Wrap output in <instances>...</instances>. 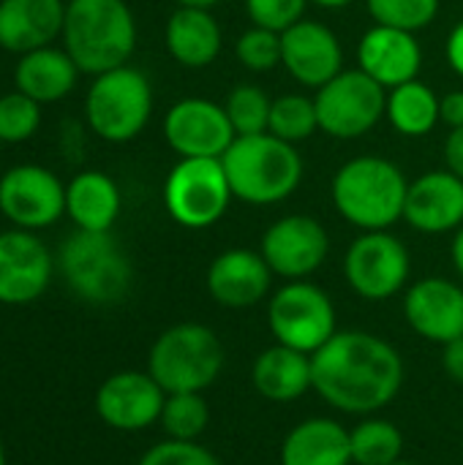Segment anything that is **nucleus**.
<instances>
[{"mask_svg": "<svg viewBox=\"0 0 463 465\" xmlns=\"http://www.w3.org/2000/svg\"><path fill=\"white\" fill-rule=\"evenodd\" d=\"M267 131L273 136L289 142V144H297V142L314 136L319 131V117H317L314 98L300 95V93H287V95L273 98Z\"/></svg>", "mask_w": 463, "mask_h": 465, "instance_id": "obj_30", "label": "nucleus"}, {"mask_svg": "<svg viewBox=\"0 0 463 465\" xmlns=\"http://www.w3.org/2000/svg\"><path fill=\"white\" fill-rule=\"evenodd\" d=\"M158 422L169 439L196 441L210 422V409L202 392H175V395H166Z\"/></svg>", "mask_w": 463, "mask_h": 465, "instance_id": "obj_31", "label": "nucleus"}, {"mask_svg": "<svg viewBox=\"0 0 463 465\" xmlns=\"http://www.w3.org/2000/svg\"><path fill=\"white\" fill-rule=\"evenodd\" d=\"M0 465H5V452H3V441H0Z\"/></svg>", "mask_w": 463, "mask_h": 465, "instance_id": "obj_45", "label": "nucleus"}, {"mask_svg": "<svg viewBox=\"0 0 463 465\" xmlns=\"http://www.w3.org/2000/svg\"><path fill=\"white\" fill-rule=\"evenodd\" d=\"M314 5H319V8H330V11H338V8H347L352 0H311Z\"/></svg>", "mask_w": 463, "mask_h": 465, "instance_id": "obj_44", "label": "nucleus"}, {"mask_svg": "<svg viewBox=\"0 0 463 465\" xmlns=\"http://www.w3.org/2000/svg\"><path fill=\"white\" fill-rule=\"evenodd\" d=\"M153 114V87L134 65L104 71L85 98V117L96 136L112 144L136 139Z\"/></svg>", "mask_w": 463, "mask_h": 465, "instance_id": "obj_6", "label": "nucleus"}, {"mask_svg": "<svg viewBox=\"0 0 463 465\" xmlns=\"http://www.w3.org/2000/svg\"><path fill=\"white\" fill-rule=\"evenodd\" d=\"M235 199L267 207L289 199L303 180V158L295 144L270 131L237 136L221 155Z\"/></svg>", "mask_w": 463, "mask_h": 465, "instance_id": "obj_4", "label": "nucleus"}, {"mask_svg": "<svg viewBox=\"0 0 463 465\" xmlns=\"http://www.w3.org/2000/svg\"><path fill=\"white\" fill-rule=\"evenodd\" d=\"M267 324L276 343L303 354H317L338 332L333 300L308 281H287L270 297Z\"/></svg>", "mask_w": 463, "mask_h": 465, "instance_id": "obj_9", "label": "nucleus"}, {"mask_svg": "<svg viewBox=\"0 0 463 465\" xmlns=\"http://www.w3.org/2000/svg\"><path fill=\"white\" fill-rule=\"evenodd\" d=\"M319 131L333 139H360L385 117L388 90L360 68L341 71L314 95Z\"/></svg>", "mask_w": 463, "mask_h": 465, "instance_id": "obj_10", "label": "nucleus"}, {"mask_svg": "<svg viewBox=\"0 0 463 465\" xmlns=\"http://www.w3.org/2000/svg\"><path fill=\"white\" fill-rule=\"evenodd\" d=\"M308 3L311 0H246V14L257 27L284 33L306 19Z\"/></svg>", "mask_w": 463, "mask_h": 465, "instance_id": "obj_36", "label": "nucleus"}, {"mask_svg": "<svg viewBox=\"0 0 463 465\" xmlns=\"http://www.w3.org/2000/svg\"><path fill=\"white\" fill-rule=\"evenodd\" d=\"M254 390L270 403H292L314 390L311 373V354L295 351L289 346L276 343L273 349L262 351L251 368Z\"/></svg>", "mask_w": 463, "mask_h": 465, "instance_id": "obj_26", "label": "nucleus"}, {"mask_svg": "<svg viewBox=\"0 0 463 465\" xmlns=\"http://www.w3.org/2000/svg\"><path fill=\"white\" fill-rule=\"evenodd\" d=\"M235 57L240 65H246L254 74H267L281 65L284 60V46H281V33L267 30V27H248L237 44H235Z\"/></svg>", "mask_w": 463, "mask_h": 465, "instance_id": "obj_35", "label": "nucleus"}, {"mask_svg": "<svg viewBox=\"0 0 463 465\" xmlns=\"http://www.w3.org/2000/svg\"><path fill=\"white\" fill-rule=\"evenodd\" d=\"M166 403V392L150 373L139 371H123L109 376L98 395H96V411L98 417L123 433H136L150 428L161 420Z\"/></svg>", "mask_w": 463, "mask_h": 465, "instance_id": "obj_16", "label": "nucleus"}, {"mask_svg": "<svg viewBox=\"0 0 463 465\" xmlns=\"http://www.w3.org/2000/svg\"><path fill=\"white\" fill-rule=\"evenodd\" d=\"M281 465H352L349 430L330 417L295 425L281 444Z\"/></svg>", "mask_w": 463, "mask_h": 465, "instance_id": "obj_24", "label": "nucleus"}, {"mask_svg": "<svg viewBox=\"0 0 463 465\" xmlns=\"http://www.w3.org/2000/svg\"><path fill=\"white\" fill-rule=\"evenodd\" d=\"M314 390L344 414H374L396 401L404 384L401 354L379 335L336 332L311 354Z\"/></svg>", "mask_w": 463, "mask_h": 465, "instance_id": "obj_1", "label": "nucleus"}, {"mask_svg": "<svg viewBox=\"0 0 463 465\" xmlns=\"http://www.w3.org/2000/svg\"><path fill=\"white\" fill-rule=\"evenodd\" d=\"M404 172L379 155L349 158L330 183V196L338 215L360 232H388L404 218L407 202Z\"/></svg>", "mask_w": 463, "mask_h": 465, "instance_id": "obj_3", "label": "nucleus"}, {"mask_svg": "<svg viewBox=\"0 0 463 465\" xmlns=\"http://www.w3.org/2000/svg\"><path fill=\"white\" fill-rule=\"evenodd\" d=\"M226 117L235 128V136H254L265 134L270 125L273 98L257 84H237L224 101Z\"/></svg>", "mask_w": 463, "mask_h": 465, "instance_id": "obj_32", "label": "nucleus"}, {"mask_svg": "<svg viewBox=\"0 0 463 465\" xmlns=\"http://www.w3.org/2000/svg\"><path fill=\"white\" fill-rule=\"evenodd\" d=\"M407 324L428 343L463 338V289L448 278H423L404 294Z\"/></svg>", "mask_w": 463, "mask_h": 465, "instance_id": "obj_18", "label": "nucleus"}, {"mask_svg": "<svg viewBox=\"0 0 463 465\" xmlns=\"http://www.w3.org/2000/svg\"><path fill=\"white\" fill-rule=\"evenodd\" d=\"M393 465H415V463H404V460H398V463H393Z\"/></svg>", "mask_w": 463, "mask_h": 465, "instance_id": "obj_46", "label": "nucleus"}, {"mask_svg": "<svg viewBox=\"0 0 463 465\" xmlns=\"http://www.w3.org/2000/svg\"><path fill=\"white\" fill-rule=\"evenodd\" d=\"M273 270L259 251L229 248L210 262L207 292L224 308H251L270 292Z\"/></svg>", "mask_w": 463, "mask_h": 465, "instance_id": "obj_21", "label": "nucleus"}, {"mask_svg": "<svg viewBox=\"0 0 463 465\" xmlns=\"http://www.w3.org/2000/svg\"><path fill=\"white\" fill-rule=\"evenodd\" d=\"M224 0H177V5H191V8H216V5H221Z\"/></svg>", "mask_w": 463, "mask_h": 465, "instance_id": "obj_43", "label": "nucleus"}, {"mask_svg": "<svg viewBox=\"0 0 463 465\" xmlns=\"http://www.w3.org/2000/svg\"><path fill=\"white\" fill-rule=\"evenodd\" d=\"M445 169L463 180V128H450L445 139Z\"/></svg>", "mask_w": 463, "mask_h": 465, "instance_id": "obj_38", "label": "nucleus"}, {"mask_svg": "<svg viewBox=\"0 0 463 465\" xmlns=\"http://www.w3.org/2000/svg\"><path fill=\"white\" fill-rule=\"evenodd\" d=\"M281 65L303 87L319 90L344 71V46L338 35L322 22L300 19L297 25L281 33Z\"/></svg>", "mask_w": 463, "mask_h": 465, "instance_id": "obj_17", "label": "nucleus"}, {"mask_svg": "<svg viewBox=\"0 0 463 465\" xmlns=\"http://www.w3.org/2000/svg\"><path fill=\"white\" fill-rule=\"evenodd\" d=\"M235 193L221 158H180L164 183V207L183 229L216 226Z\"/></svg>", "mask_w": 463, "mask_h": 465, "instance_id": "obj_8", "label": "nucleus"}, {"mask_svg": "<svg viewBox=\"0 0 463 465\" xmlns=\"http://www.w3.org/2000/svg\"><path fill=\"white\" fill-rule=\"evenodd\" d=\"M439 117L450 128H463V90H453L439 98Z\"/></svg>", "mask_w": 463, "mask_h": 465, "instance_id": "obj_39", "label": "nucleus"}, {"mask_svg": "<svg viewBox=\"0 0 463 465\" xmlns=\"http://www.w3.org/2000/svg\"><path fill=\"white\" fill-rule=\"evenodd\" d=\"M63 49L82 74L128 65L136 49V22L126 0H68Z\"/></svg>", "mask_w": 463, "mask_h": 465, "instance_id": "obj_2", "label": "nucleus"}, {"mask_svg": "<svg viewBox=\"0 0 463 465\" xmlns=\"http://www.w3.org/2000/svg\"><path fill=\"white\" fill-rule=\"evenodd\" d=\"M164 139L180 158H221L237 136L221 104L183 98L164 117Z\"/></svg>", "mask_w": 463, "mask_h": 465, "instance_id": "obj_14", "label": "nucleus"}, {"mask_svg": "<svg viewBox=\"0 0 463 465\" xmlns=\"http://www.w3.org/2000/svg\"><path fill=\"white\" fill-rule=\"evenodd\" d=\"M366 5L374 16V25L407 33L426 30L439 14V0H366Z\"/></svg>", "mask_w": 463, "mask_h": 465, "instance_id": "obj_33", "label": "nucleus"}, {"mask_svg": "<svg viewBox=\"0 0 463 465\" xmlns=\"http://www.w3.org/2000/svg\"><path fill=\"white\" fill-rule=\"evenodd\" d=\"M423 65V49L415 33L374 25L363 33L357 44V68L379 82L385 90H393L404 82L418 79Z\"/></svg>", "mask_w": 463, "mask_h": 465, "instance_id": "obj_20", "label": "nucleus"}, {"mask_svg": "<svg viewBox=\"0 0 463 465\" xmlns=\"http://www.w3.org/2000/svg\"><path fill=\"white\" fill-rule=\"evenodd\" d=\"M55 259L49 248L27 229L0 234V302L27 305L38 300L52 281Z\"/></svg>", "mask_w": 463, "mask_h": 465, "instance_id": "obj_15", "label": "nucleus"}, {"mask_svg": "<svg viewBox=\"0 0 463 465\" xmlns=\"http://www.w3.org/2000/svg\"><path fill=\"white\" fill-rule=\"evenodd\" d=\"M450 256H453V267H456V272L463 278V226L456 232V237H453Z\"/></svg>", "mask_w": 463, "mask_h": 465, "instance_id": "obj_42", "label": "nucleus"}, {"mask_svg": "<svg viewBox=\"0 0 463 465\" xmlns=\"http://www.w3.org/2000/svg\"><path fill=\"white\" fill-rule=\"evenodd\" d=\"M41 125V104L14 90L0 95V142L19 144L35 136Z\"/></svg>", "mask_w": 463, "mask_h": 465, "instance_id": "obj_34", "label": "nucleus"}, {"mask_svg": "<svg viewBox=\"0 0 463 465\" xmlns=\"http://www.w3.org/2000/svg\"><path fill=\"white\" fill-rule=\"evenodd\" d=\"M0 213L16 229H46L65 213V185L35 163H19L0 177Z\"/></svg>", "mask_w": 463, "mask_h": 465, "instance_id": "obj_12", "label": "nucleus"}, {"mask_svg": "<svg viewBox=\"0 0 463 465\" xmlns=\"http://www.w3.org/2000/svg\"><path fill=\"white\" fill-rule=\"evenodd\" d=\"M224 371V346L205 324H175L161 332L147 357V373L166 395L205 392Z\"/></svg>", "mask_w": 463, "mask_h": 465, "instance_id": "obj_5", "label": "nucleus"}, {"mask_svg": "<svg viewBox=\"0 0 463 465\" xmlns=\"http://www.w3.org/2000/svg\"><path fill=\"white\" fill-rule=\"evenodd\" d=\"M259 253L265 256L273 275L287 281H306L325 264L330 253V237L317 218L287 215L265 229Z\"/></svg>", "mask_w": 463, "mask_h": 465, "instance_id": "obj_13", "label": "nucleus"}, {"mask_svg": "<svg viewBox=\"0 0 463 465\" xmlns=\"http://www.w3.org/2000/svg\"><path fill=\"white\" fill-rule=\"evenodd\" d=\"M57 264L68 289L96 305L123 300L131 286V262L109 232L76 229L63 242Z\"/></svg>", "mask_w": 463, "mask_h": 465, "instance_id": "obj_7", "label": "nucleus"}, {"mask_svg": "<svg viewBox=\"0 0 463 465\" xmlns=\"http://www.w3.org/2000/svg\"><path fill=\"white\" fill-rule=\"evenodd\" d=\"M120 188L104 172H79L65 185V213L82 232H109L120 215Z\"/></svg>", "mask_w": 463, "mask_h": 465, "instance_id": "obj_27", "label": "nucleus"}, {"mask_svg": "<svg viewBox=\"0 0 463 465\" xmlns=\"http://www.w3.org/2000/svg\"><path fill=\"white\" fill-rule=\"evenodd\" d=\"M349 447L355 465H393L401 460L404 436L393 422L371 417L349 430Z\"/></svg>", "mask_w": 463, "mask_h": 465, "instance_id": "obj_29", "label": "nucleus"}, {"mask_svg": "<svg viewBox=\"0 0 463 465\" xmlns=\"http://www.w3.org/2000/svg\"><path fill=\"white\" fill-rule=\"evenodd\" d=\"M169 57L183 68H207L221 54V27L207 8L177 5L164 27Z\"/></svg>", "mask_w": 463, "mask_h": 465, "instance_id": "obj_23", "label": "nucleus"}, {"mask_svg": "<svg viewBox=\"0 0 463 465\" xmlns=\"http://www.w3.org/2000/svg\"><path fill=\"white\" fill-rule=\"evenodd\" d=\"M412 272L407 245L390 232H363L344 256V278L352 292L371 302L396 297Z\"/></svg>", "mask_w": 463, "mask_h": 465, "instance_id": "obj_11", "label": "nucleus"}, {"mask_svg": "<svg viewBox=\"0 0 463 465\" xmlns=\"http://www.w3.org/2000/svg\"><path fill=\"white\" fill-rule=\"evenodd\" d=\"M385 117L390 120V125L409 139H420L428 136L439 117V95L420 79L404 82L393 90H388V106H385Z\"/></svg>", "mask_w": 463, "mask_h": 465, "instance_id": "obj_28", "label": "nucleus"}, {"mask_svg": "<svg viewBox=\"0 0 463 465\" xmlns=\"http://www.w3.org/2000/svg\"><path fill=\"white\" fill-rule=\"evenodd\" d=\"M139 465H221L218 458L199 447L196 441H175L166 439L161 444H156L150 452H145V458Z\"/></svg>", "mask_w": 463, "mask_h": 465, "instance_id": "obj_37", "label": "nucleus"}, {"mask_svg": "<svg viewBox=\"0 0 463 465\" xmlns=\"http://www.w3.org/2000/svg\"><path fill=\"white\" fill-rule=\"evenodd\" d=\"M79 74L82 71L65 49L41 46L19 54V63L14 65V84L38 104H55L76 87Z\"/></svg>", "mask_w": 463, "mask_h": 465, "instance_id": "obj_25", "label": "nucleus"}, {"mask_svg": "<svg viewBox=\"0 0 463 465\" xmlns=\"http://www.w3.org/2000/svg\"><path fill=\"white\" fill-rule=\"evenodd\" d=\"M404 221L423 234H448L463 226V180L448 169L420 174L407 188Z\"/></svg>", "mask_w": 463, "mask_h": 465, "instance_id": "obj_19", "label": "nucleus"}, {"mask_svg": "<svg viewBox=\"0 0 463 465\" xmlns=\"http://www.w3.org/2000/svg\"><path fill=\"white\" fill-rule=\"evenodd\" d=\"M442 365H445V373H448L456 384H463V338H456V341L445 343Z\"/></svg>", "mask_w": 463, "mask_h": 465, "instance_id": "obj_40", "label": "nucleus"}, {"mask_svg": "<svg viewBox=\"0 0 463 465\" xmlns=\"http://www.w3.org/2000/svg\"><path fill=\"white\" fill-rule=\"evenodd\" d=\"M63 0H0V46L5 52L27 54L52 46L63 35Z\"/></svg>", "mask_w": 463, "mask_h": 465, "instance_id": "obj_22", "label": "nucleus"}, {"mask_svg": "<svg viewBox=\"0 0 463 465\" xmlns=\"http://www.w3.org/2000/svg\"><path fill=\"white\" fill-rule=\"evenodd\" d=\"M445 57H448V65L453 68V74H458L463 79V19L450 30V35H448Z\"/></svg>", "mask_w": 463, "mask_h": 465, "instance_id": "obj_41", "label": "nucleus"}]
</instances>
